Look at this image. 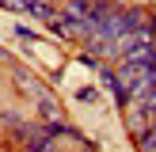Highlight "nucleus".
Here are the masks:
<instances>
[{"mask_svg": "<svg viewBox=\"0 0 156 152\" xmlns=\"http://www.w3.org/2000/svg\"><path fill=\"white\" fill-rule=\"evenodd\" d=\"M114 76H118L122 91H126L129 103H133V99H141L149 88H156V61H149V65H129V61H122Z\"/></svg>", "mask_w": 156, "mask_h": 152, "instance_id": "1", "label": "nucleus"}, {"mask_svg": "<svg viewBox=\"0 0 156 152\" xmlns=\"http://www.w3.org/2000/svg\"><path fill=\"white\" fill-rule=\"evenodd\" d=\"M15 137L23 141L27 152H53V133L46 126H27V122H19V126H15Z\"/></svg>", "mask_w": 156, "mask_h": 152, "instance_id": "2", "label": "nucleus"}, {"mask_svg": "<svg viewBox=\"0 0 156 152\" xmlns=\"http://www.w3.org/2000/svg\"><path fill=\"white\" fill-rule=\"evenodd\" d=\"M15 84H19V88L27 91V95L34 99V103H42V99H50V91H46V88H42V84H38V80H34L30 72H23V68H15Z\"/></svg>", "mask_w": 156, "mask_h": 152, "instance_id": "3", "label": "nucleus"}, {"mask_svg": "<svg viewBox=\"0 0 156 152\" xmlns=\"http://www.w3.org/2000/svg\"><path fill=\"white\" fill-rule=\"evenodd\" d=\"M137 148L141 152H156V122L145 129V137H137Z\"/></svg>", "mask_w": 156, "mask_h": 152, "instance_id": "4", "label": "nucleus"}, {"mask_svg": "<svg viewBox=\"0 0 156 152\" xmlns=\"http://www.w3.org/2000/svg\"><path fill=\"white\" fill-rule=\"evenodd\" d=\"M133 103H141V106H145V110H149V114H152V118H156V88H149V91H145V95H141V99H133Z\"/></svg>", "mask_w": 156, "mask_h": 152, "instance_id": "5", "label": "nucleus"}]
</instances>
